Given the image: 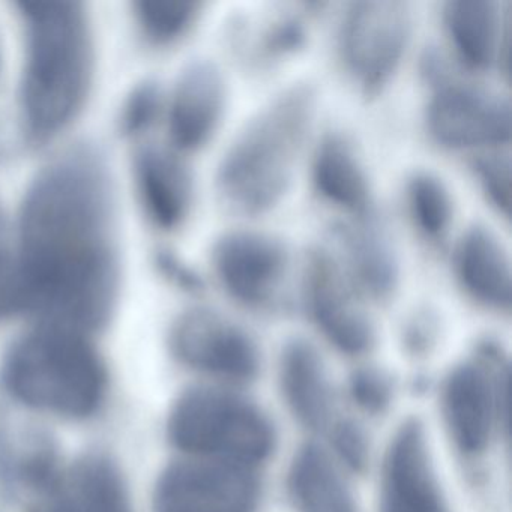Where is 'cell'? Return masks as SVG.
<instances>
[{
    "instance_id": "obj_19",
    "label": "cell",
    "mask_w": 512,
    "mask_h": 512,
    "mask_svg": "<svg viewBox=\"0 0 512 512\" xmlns=\"http://www.w3.org/2000/svg\"><path fill=\"white\" fill-rule=\"evenodd\" d=\"M278 379L284 403L302 427L329 431L335 418L334 394L322 356L304 338L287 341L281 350Z\"/></svg>"
},
{
    "instance_id": "obj_22",
    "label": "cell",
    "mask_w": 512,
    "mask_h": 512,
    "mask_svg": "<svg viewBox=\"0 0 512 512\" xmlns=\"http://www.w3.org/2000/svg\"><path fill=\"white\" fill-rule=\"evenodd\" d=\"M287 491L296 512H358L337 464L313 443L296 452L287 473Z\"/></svg>"
},
{
    "instance_id": "obj_3",
    "label": "cell",
    "mask_w": 512,
    "mask_h": 512,
    "mask_svg": "<svg viewBox=\"0 0 512 512\" xmlns=\"http://www.w3.org/2000/svg\"><path fill=\"white\" fill-rule=\"evenodd\" d=\"M317 103L311 83H293L236 133L215 175L218 197L230 212L260 217L283 202L313 128Z\"/></svg>"
},
{
    "instance_id": "obj_23",
    "label": "cell",
    "mask_w": 512,
    "mask_h": 512,
    "mask_svg": "<svg viewBox=\"0 0 512 512\" xmlns=\"http://www.w3.org/2000/svg\"><path fill=\"white\" fill-rule=\"evenodd\" d=\"M406 203L416 229L431 242L448 235L454 221V199L440 176L428 170L413 172L406 181Z\"/></svg>"
},
{
    "instance_id": "obj_13",
    "label": "cell",
    "mask_w": 512,
    "mask_h": 512,
    "mask_svg": "<svg viewBox=\"0 0 512 512\" xmlns=\"http://www.w3.org/2000/svg\"><path fill=\"white\" fill-rule=\"evenodd\" d=\"M380 512H449L418 418L401 422L389 440L380 476Z\"/></svg>"
},
{
    "instance_id": "obj_2",
    "label": "cell",
    "mask_w": 512,
    "mask_h": 512,
    "mask_svg": "<svg viewBox=\"0 0 512 512\" xmlns=\"http://www.w3.org/2000/svg\"><path fill=\"white\" fill-rule=\"evenodd\" d=\"M25 31L20 119L26 142L49 145L79 119L95 79V38L80 2H17Z\"/></svg>"
},
{
    "instance_id": "obj_6",
    "label": "cell",
    "mask_w": 512,
    "mask_h": 512,
    "mask_svg": "<svg viewBox=\"0 0 512 512\" xmlns=\"http://www.w3.org/2000/svg\"><path fill=\"white\" fill-rule=\"evenodd\" d=\"M508 361L496 341L484 340L469 359L455 365L440 391L443 422L455 448L467 458L490 448L508 425Z\"/></svg>"
},
{
    "instance_id": "obj_30",
    "label": "cell",
    "mask_w": 512,
    "mask_h": 512,
    "mask_svg": "<svg viewBox=\"0 0 512 512\" xmlns=\"http://www.w3.org/2000/svg\"><path fill=\"white\" fill-rule=\"evenodd\" d=\"M332 449L353 472H362L368 461L367 436L356 422L338 418L329 428Z\"/></svg>"
},
{
    "instance_id": "obj_15",
    "label": "cell",
    "mask_w": 512,
    "mask_h": 512,
    "mask_svg": "<svg viewBox=\"0 0 512 512\" xmlns=\"http://www.w3.org/2000/svg\"><path fill=\"white\" fill-rule=\"evenodd\" d=\"M31 512H133V505L118 464L89 454L59 472Z\"/></svg>"
},
{
    "instance_id": "obj_12",
    "label": "cell",
    "mask_w": 512,
    "mask_h": 512,
    "mask_svg": "<svg viewBox=\"0 0 512 512\" xmlns=\"http://www.w3.org/2000/svg\"><path fill=\"white\" fill-rule=\"evenodd\" d=\"M257 470L212 461L172 464L155 488L157 512H257Z\"/></svg>"
},
{
    "instance_id": "obj_18",
    "label": "cell",
    "mask_w": 512,
    "mask_h": 512,
    "mask_svg": "<svg viewBox=\"0 0 512 512\" xmlns=\"http://www.w3.org/2000/svg\"><path fill=\"white\" fill-rule=\"evenodd\" d=\"M452 268L473 301L490 310H511V259L502 239L490 227L475 223L464 230L455 245Z\"/></svg>"
},
{
    "instance_id": "obj_24",
    "label": "cell",
    "mask_w": 512,
    "mask_h": 512,
    "mask_svg": "<svg viewBox=\"0 0 512 512\" xmlns=\"http://www.w3.org/2000/svg\"><path fill=\"white\" fill-rule=\"evenodd\" d=\"M202 10L203 4L197 0H140L131 4L140 35L155 49H167L187 37Z\"/></svg>"
},
{
    "instance_id": "obj_8",
    "label": "cell",
    "mask_w": 512,
    "mask_h": 512,
    "mask_svg": "<svg viewBox=\"0 0 512 512\" xmlns=\"http://www.w3.org/2000/svg\"><path fill=\"white\" fill-rule=\"evenodd\" d=\"M425 125L431 139L443 148L494 151L511 140V101L487 86L449 77L434 86Z\"/></svg>"
},
{
    "instance_id": "obj_32",
    "label": "cell",
    "mask_w": 512,
    "mask_h": 512,
    "mask_svg": "<svg viewBox=\"0 0 512 512\" xmlns=\"http://www.w3.org/2000/svg\"><path fill=\"white\" fill-rule=\"evenodd\" d=\"M157 265L160 271L181 289L187 292H200L203 289L202 278L173 254L161 253L158 256Z\"/></svg>"
},
{
    "instance_id": "obj_9",
    "label": "cell",
    "mask_w": 512,
    "mask_h": 512,
    "mask_svg": "<svg viewBox=\"0 0 512 512\" xmlns=\"http://www.w3.org/2000/svg\"><path fill=\"white\" fill-rule=\"evenodd\" d=\"M304 299L314 325L338 352L361 356L373 349V320L340 259L328 248L311 247L305 253Z\"/></svg>"
},
{
    "instance_id": "obj_29",
    "label": "cell",
    "mask_w": 512,
    "mask_h": 512,
    "mask_svg": "<svg viewBox=\"0 0 512 512\" xmlns=\"http://www.w3.org/2000/svg\"><path fill=\"white\" fill-rule=\"evenodd\" d=\"M349 394L359 409L377 415L385 412L391 404V380L373 368L358 370L350 379Z\"/></svg>"
},
{
    "instance_id": "obj_10",
    "label": "cell",
    "mask_w": 512,
    "mask_h": 512,
    "mask_svg": "<svg viewBox=\"0 0 512 512\" xmlns=\"http://www.w3.org/2000/svg\"><path fill=\"white\" fill-rule=\"evenodd\" d=\"M172 355L185 367L227 383H247L260 370V350L247 329L211 308H191L173 322Z\"/></svg>"
},
{
    "instance_id": "obj_17",
    "label": "cell",
    "mask_w": 512,
    "mask_h": 512,
    "mask_svg": "<svg viewBox=\"0 0 512 512\" xmlns=\"http://www.w3.org/2000/svg\"><path fill=\"white\" fill-rule=\"evenodd\" d=\"M442 22L461 67L485 73L506 62L509 17L497 0H449L442 8Z\"/></svg>"
},
{
    "instance_id": "obj_21",
    "label": "cell",
    "mask_w": 512,
    "mask_h": 512,
    "mask_svg": "<svg viewBox=\"0 0 512 512\" xmlns=\"http://www.w3.org/2000/svg\"><path fill=\"white\" fill-rule=\"evenodd\" d=\"M311 179L323 200L355 221L374 218L370 178L353 143L344 134L329 131L314 152Z\"/></svg>"
},
{
    "instance_id": "obj_1",
    "label": "cell",
    "mask_w": 512,
    "mask_h": 512,
    "mask_svg": "<svg viewBox=\"0 0 512 512\" xmlns=\"http://www.w3.org/2000/svg\"><path fill=\"white\" fill-rule=\"evenodd\" d=\"M14 239L19 311L86 335L110 322L122 283L118 194L97 145L77 143L38 170Z\"/></svg>"
},
{
    "instance_id": "obj_27",
    "label": "cell",
    "mask_w": 512,
    "mask_h": 512,
    "mask_svg": "<svg viewBox=\"0 0 512 512\" xmlns=\"http://www.w3.org/2000/svg\"><path fill=\"white\" fill-rule=\"evenodd\" d=\"M308 43V29L298 16H280L272 20L259 37L257 53L265 61H278L301 52Z\"/></svg>"
},
{
    "instance_id": "obj_7",
    "label": "cell",
    "mask_w": 512,
    "mask_h": 512,
    "mask_svg": "<svg viewBox=\"0 0 512 512\" xmlns=\"http://www.w3.org/2000/svg\"><path fill=\"white\" fill-rule=\"evenodd\" d=\"M413 34L412 7L398 0H365L347 7L338 47L350 79L367 100L394 80Z\"/></svg>"
},
{
    "instance_id": "obj_31",
    "label": "cell",
    "mask_w": 512,
    "mask_h": 512,
    "mask_svg": "<svg viewBox=\"0 0 512 512\" xmlns=\"http://www.w3.org/2000/svg\"><path fill=\"white\" fill-rule=\"evenodd\" d=\"M437 329H439V325H437V317L433 311L428 308L415 311L406 325V332H404L407 346L415 352L427 350L436 340Z\"/></svg>"
},
{
    "instance_id": "obj_5",
    "label": "cell",
    "mask_w": 512,
    "mask_h": 512,
    "mask_svg": "<svg viewBox=\"0 0 512 512\" xmlns=\"http://www.w3.org/2000/svg\"><path fill=\"white\" fill-rule=\"evenodd\" d=\"M167 436L190 460L257 470L271 458L277 434L262 407L229 389L182 392L167 419Z\"/></svg>"
},
{
    "instance_id": "obj_20",
    "label": "cell",
    "mask_w": 512,
    "mask_h": 512,
    "mask_svg": "<svg viewBox=\"0 0 512 512\" xmlns=\"http://www.w3.org/2000/svg\"><path fill=\"white\" fill-rule=\"evenodd\" d=\"M332 235L344 254L341 265L359 295L364 293L373 301L388 302L400 283V263L376 218L337 224L332 227Z\"/></svg>"
},
{
    "instance_id": "obj_11",
    "label": "cell",
    "mask_w": 512,
    "mask_h": 512,
    "mask_svg": "<svg viewBox=\"0 0 512 512\" xmlns=\"http://www.w3.org/2000/svg\"><path fill=\"white\" fill-rule=\"evenodd\" d=\"M211 262L230 298L247 308H263L274 301L286 280L290 253L277 235L236 229L214 242Z\"/></svg>"
},
{
    "instance_id": "obj_14",
    "label": "cell",
    "mask_w": 512,
    "mask_h": 512,
    "mask_svg": "<svg viewBox=\"0 0 512 512\" xmlns=\"http://www.w3.org/2000/svg\"><path fill=\"white\" fill-rule=\"evenodd\" d=\"M227 86L217 64L190 62L176 79L166 103L170 143L179 152H196L211 142L226 109Z\"/></svg>"
},
{
    "instance_id": "obj_16",
    "label": "cell",
    "mask_w": 512,
    "mask_h": 512,
    "mask_svg": "<svg viewBox=\"0 0 512 512\" xmlns=\"http://www.w3.org/2000/svg\"><path fill=\"white\" fill-rule=\"evenodd\" d=\"M137 200L152 226L175 232L190 217L194 182L187 164L167 149L146 146L133 160Z\"/></svg>"
},
{
    "instance_id": "obj_33",
    "label": "cell",
    "mask_w": 512,
    "mask_h": 512,
    "mask_svg": "<svg viewBox=\"0 0 512 512\" xmlns=\"http://www.w3.org/2000/svg\"><path fill=\"white\" fill-rule=\"evenodd\" d=\"M2 61L4 59H2V47H0V76H2Z\"/></svg>"
},
{
    "instance_id": "obj_28",
    "label": "cell",
    "mask_w": 512,
    "mask_h": 512,
    "mask_svg": "<svg viewBox=\"0 0 512 512\" xmlns=\"http://www.w3.org/2000/svg\"><path fill=\"white\" fill-rule=\"evenodd\" d=\"M19 311V272L16 239L4 206L0 203V320Z\"/></svg>"
},
{
    "instance_id": "obj_25",
    "label": "cell",
    "mask_w": 512,
    "mask_h": 512,
    "mask_svg": "<svg viewBox=\"0 0 512 512\" xmlns=\"http://www.w3.org/2000/svg\"><path fill=\"white\" fill-rule=\"evenodd\" d=\"M472 172L488 205L508 220L511 215V158L505 152L494 151L476 155Z\"/></svg>"
},
{
    "instance_id": "obj_4",
    "label": "cell",
    "mask_w": 512,
    "mask_h": 512,
    "mask_svg": "<svg viewBox=\"0 0 512 512\" xmlns=\"http://www.w3.org/2000/svg\"><path fill=\"white\" fill-rule=\"evenodd\" d=\"M2 380L23 406L62 418L85 419L103 406L107 368L89 335L52 325L34 329L10 347Z\"/></svg>"
},
{
    "instance_id": "obj_26",
    "label": "cell",
    "mask_w": 512,
    "mask_h": 512,
    "mask_svg": "<svg viewBox=\"0 0 512 512\" xmlns=\"http://www.w3.org/2000/svg\"><path fill=\"white\" fill-rule=\"evenodd\" d=\"M166 110V98L158 83L143 82L130 92L122 104L119 128L124 136L136 139L148 133Z\"/></svg>"
}]
</instances>
